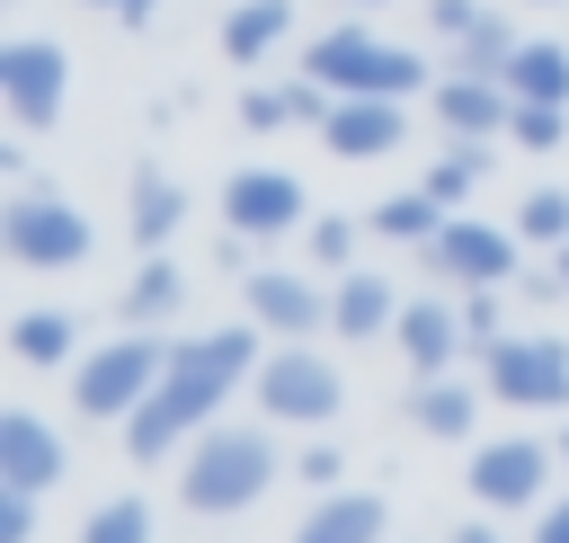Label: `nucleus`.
Wrapping results in <instances>:
<instances>
[{"label":"nucleus","mask_w":569,"mask_h":543,"mask_svg":"<svg viewBox=\"0 0 569 543\" xmlns=\"http://www.w3.org/2000/svg\"><path fill=\"white\" fill-rule=\"evenodd\" d=\"M258 374V320H231V329H204V338H178L169 347V374L151 383V401L124 418V454L133 463H160L178 436L213 427V409Z\"/></svg>","instance_id":"f257e3e1"},{"label":"nucleus","mask_w":569,"mask_h":543,"mask_svg":"<svg viewBox=\"0 0 569 543\" xmlns=\"http://www.w3.org/2000/svg\"><path fill=\"white\" fill-rule=\"evenodd\" d=\"M302 71L329 80L338 98H418V89H436V80H427V53L382 45V36L356 27V18H338L329 36H311V45H302Z\"/></svg>","instance_id":"f03ea898"},{"label":"nucleus","mask_w":569,"mask_h":543,"mask_svg":"<svg viewBox=\"0 0 569 543\" xmlns=\"http://www.w3.org/2000/svg\"><path fill=\"white\" fill-rule=\"evenodd\" d=\"M267 481H276L267 427H196L187 472H178V498H187L196 516H240L249 498H267Z\"/></svg>","instance_id":"7ed1b4c3"},{"label":"nucleus","mask_w":569,"mask_h":543,"mask_svg":"<svg viewBox=\"0 0 569 543\" xmlns=\"http://www.w3.org/2000/svg\"><path fill=\"white\" fill-rule=\"evenodd\" d=\"M160 374H169V338L160 329H124V338H107V347H89L71 365V409L80 418H133Z\"/></svg>","instance_id":"20e7f679"},{"label":"nucleus","mask_w":569,"mask_h":543,"mask_svg":"<svg viewBox=\"0 0 569 543\" xmlns=\"http://www.w3.org/2000/svg\"><path fill=\"white\" fill-rule=\"evenodd\" d=\"M0 249L18 267H80L89 258V214L71 196H53V187H18L0 205Z\"/></svg>","instance_id":"39448f33"},{"label":"nucleus","mask_w":569,"mask_h":543,"mask_svg":"<svg viewBox=\"0 0 569 543\" xmlns=\"http://www.w3.org/2000/svg\"><path fill=\"white\" fill-rule=\"evenodd\" d=\"M249 392H258V409H267V418H284V427H329V418H338V401H347L338 365H329V356H311L302 338H284L276 356H258Z\"/></svg>","instance_id":"423d86ee"},{"label":"nucleus","mask_w":569,"mask_h":543,"mask_svg":"<svg viewBox=\"0 0 569 543\" xmlns=\"http://www.w3.org/2000/svg\"><path fill=\"white\" fill-rule=\"evenodd\" d=\"M480 383L507 401V409H569V347L525 329V338H498L480 347Z\"/></svg>","instance_id":"0eeeda50"},{"label":"nucleus","mask_w":569,"mask_h":543,"mask_svg":"<svg viewBox=\"0 0 569 543\" xmlns=\"http://www.w3.org/2000/svg\"><path fill=\"white\" fill-rule=\"evenodd\" d=\"M62 98H71V53L44 45V36H9V45H0V107H9L27 134H44V125L62 116Z\"/></svg>","instance_id":"6e6552de"},{"label":"nucleus","mask_w":569,"mask_h":543,"mask_svg":"<svg viewBox=\"0 0 569 543\" xmlns=\"http://www.w3.org/2000/svg\"><path fill=\"white\" fill-rule=\"evenodd\" d=\"M427 276L436 285H516V231H498L480 214H445V231L427 240Z\"/></svg>","instance_id":"1a4fd4ad"},{"label":"nucleus","mask_w":569,"mask_h":543,"mask_svg":"<svg viewBox=\"0 0 569 543\" xmlns=\"http://www.w3.org/2000/svg\"><path fill=\"white\" fill-rule=\"evenodd\" d=\"M222 223L249 240H284L293 223H311V196L293 169H231L222 178Z\"/></svg>","instance_id":"9d476101"},{"label":"nucleus","mask_w":569,"mask_h":543,"mask_svg":"<svg viewBox=\"0 0 569 543\" xmlns=\"http://www.w3.org/2000/svg\"><path fill=\"white\" fill-rule=\"evenodd\" d=\"M427 116L445 125V142H498V134H507V116H516V98H507V80L445 71V80L427 89Z\"/></svg>","instance_id":"9b49d317"},{"label":"nucleus","mask_w":569,"mask_h":543,"mask_svg":"<svg viewBox=\"0 0 569 543\" xmlns=\"http://www.w3.org/2000/svg\"><path fill=\"white\" fill-rule=\"evenodd\" d=\"M240 294H249V320L276 329V338H311V329H329V285H311V276H293V267H249Z\"/></svg>","instance_id":"f8f14e48"},{"label":"nucleus","mask_w":569,"mask_h":543,"mask_svg":"<svg viewBox=\"0 0 569 543\" xmlns=\"http://www.w3.org/2000/svg\"><path fill=\"white\" fill-rule=\"evenodd\" d=\"M542 481H551V445H533V436H498V445L471 454V498H489L498 516L542 507Z\"/></svg>","instance_id":"ddd939ff"},{"label":"nucleus","mask_w":569,"mask_h":543,"mask_svg":"<svg viewBox=\"0 0 569 543\" xmlns=\"http://www.w3.org/2000/svg\"><path fill=\"white\" fill-rule=\"evenodd\" d=\"M320 142L338 160H382V151L409 142V98H338L329 125H320Z\"/></svg>","instance_id":"4468645a"},{"label":"nucleus","mask_w":569,"mask_h":543,"mask_svg":"<svg viewBox=\"0 0 569 543\" xmlns=\"http://www.w3.org/2000/svg\"><path fill=\"white\" fill-rule=\"evenodd\" d=\"M391 338H400V356H409L418 374H453V365L471 356V338H462V303H445V294H418V303H400Z\"/></svg>","instance_id":"2eb2a0df"},{"label":"nucleus","mask_w":569,"mask_h":543,"mask_svg":"<svg viewBox=\"0 0 569 543\" xmlns=\"http://www.w3.org/2000/svg\"><path fill=\"white\" fill-rule=\"evenodd\" d=\"M329 107H338V89L329 80H311V71H293V80H258L249 98H240V125L249 134H284V125H329Z\"/></svg>","instance_id":"dca6fc26"},{"label":"nucleus","mask_w":569,"mask_h":543,"mask_svg":"<svg viewBox=\"0 0 569 543\" xmlns=\"http://www.w3.org/2000/svg\"><path fill=\"white\" fill-rule=\"evenodd\" d=\"M0 481L9 490H36V498L62 481V436L36 409H0Z\"/></svg>","instance_id":"f3484780"},{"label":"nucleus","mask_w":569,"mask_h":543,"mask_svg":"<svg viewBox=\"0 0 569 543\" xmlns=\"http://www.w3.org/2000/svg\"><path fill=\"white\" fill-rule=\"evenodd\" d=\"M178 223H187V187H178L160 160H142L133 187H124V231H133V249H169Z\"/></svg>","instance_id":"a211bd4d"},{"label":"nucleus","mask_w":569,"mask_h":543,"mask_svg":"<svg viewBox=\"0 0 569 543\" xmlns=\"http://www.w3.org/2000/svg\"><path fill=\"white\" fill-rule=\"evenodd\" d=\"M382 534H391V507H382L373 490H329V498L302 516L293 543H382Z\"/></svg>","instance_id":"6ab92c4d"},{"label":"nucleus","mask_w":569,"mask_h":543,"mask_svg":"<svg viewBox=\"0 0 569 543\" xmlns=\"http://www.w3.org/2000/svg\"><path fill=\"white\" fill-rule=\"evenodd\" d=\"M400 320V294L382 285V276H365V267H338V285H329V329L338 338H373V329H391Z\"/></svg>","instance_id":"aec40b11"},{"label":"nucleus","mask_w":569,"mask_h":543,"mask_svg":"<svg viewBox=\"0 0 569 543\" xmlns=\"http://www.w3.org/2000/svg\"><path fill=\"white\" fill-rule=\"evenodd\" d=\"M507 98L569 107V45H551V36H525V45H516V62H507Z\"/></svg>","instance_id":"412c9836"},{"label":"nucleus","mask_w":569,"mask_h":543,"mask_svg":"<svg viewBox=\"0 0 569 543\" xmlns=\"http://www.w3.org/2000/svg\"><path fill=\"white\" fill-rule=\"evenodd\" d=\"M284 36H293V0H240V9L222 18V53H231V62H267Z\"/></svg>","instance_id":"4be33fe9"},{"label":"nucleus","mask_w":569,"mask_h":543,"mask_svg":"<svg viewBox=\"0 0 569 543\" xmlns=\"http://www.w3.org/2000/svg\"><path fill=\"white\" fill-rule=\"evenodd\" d=\"M178 303H187V276L151 249V258H142V276L124 285V303H116V312H124V329H160V320H178Z\"/></svg>","instance_id":"5701e85b"},{"label":"nucleus","mask_w":569,"mask_h":543,"mask_svg":"<svg viewBox=\"0 0 569 543\" xmlns=\"http://www.w3.org/2000/svg\"><path fill=\"white\" fill-rule=\"evenodd\" d=\"M516 27L498 18V9H480V27H462L453 36V53H445V71H480V80H507V62H516Z\"/></svg>","instance_id":"b1692460"},{"label":"nucleus","mask_w":569,"mask_h":543,"mask_svg":"<svg viewBox=\"0 0 569 543\" xmlns=\"http://www.w3.org/2000/svg\"><path fill=\"white\" fill-rule=\"evenodd\" d=\"M9 356H18V365H62V356H80V312H18V320H9Z\"/></svg>","instance_id":"393cba45"},{"label":"nucleus","mask_w":569,"mask_h":543,"mask_svg":"<svg viewBox=\"0 0 569 543\" xmlns=\"http://www.w3.org/2000/svg\"><path fill=\"white\" fill-rule=\"evenodd\" d=\"M471 383H453V374H418V392H409V427H427V436H471Z\"/></svg>","instance_id":"a878e982"},{"label":"nucleus","mask_w":569,"mask_h":543,"mask_svg":"<svg viewBox=\"0 0 569 543\" xmlns=\"http://www.w3.org/2000/svg\"><path fill=\"white\" fill-rule=\"evenodd\" d=\"M445 214H453V205H436L427 187H400V196H382V205H373L365 223H373L382 240H409V249H427V240L445 231Z\"/></svg>","instance_id":"bb28decb"},{"label":"nucleus","mask_w":569,"mask_h":543,"mask_svg":"<svg viewBox=\"0 0 569 543\" xmlns=\"http://www.w3.org/2000/svg\"><path fill=\"white\" fill-rule=\"evenodd\" d=\"M489 160H498V142H445V151L427 160V178H418V187H427L436 205H462V196L489 178Z\"/></svg>","instance_id":"cd10ccee"},{"label":"nucleus","mask_w":569,"mask_h":543,"mask_svg":"<svg viewBox=\"0 0 569 543\" xmlns=\"http://www.w3.org/2000/svg\"><path fill=\"white\" fill-rule=\"evenodd\" d=\"M516 240H542V249H560V240H569V187H533V196L516 205Z\"/></svg>","instance_id":"c85d7f7f"},{"label":"nucleus","mask_w":569,"mask_h":543,"mask_svg":"<svg viewBox=\"0 0 569 543\" xmlns=\"http://www.w3.org/2000/svg\"><path fill=\"white\" fill-rule=\"evenodd\" d=\"M560 134H569V107L516 98V116H507V142H516V151H560Z\"/></svg>","instance_id":"c756f323"},{"label":"nucleus","mask_w":569,"mask_h":543,"mask_svg":"<svg viewBox=\"0 0 569 543\" xmlns=\"http://www.w3.org/2000/svg\"><path fill=\"white\" fill-rule=\"evenodd\" d=\"M80 543H151V507H142V498H107V507L80 525Z\"/></svg>","instance_id":"7c9ffc66"},{"label":"nucleus","mask_w":569,"mask_h":543,"mask_svg":"<svg viewBox=\"0 0 569 543\" xmlns=\"http://www.w3.org/2000/svg\"><path fill=\"white\" fill-rule=\"evenodd\" d=\"M302 249H311V267H347L356 258V223L347 214H311L302 223Z\"/></svg>","instance_id":"2f4dec72"},{"label":"nucleus","mask_w":569,"mask_h":543,"mask_svg":"<svg viewBox=\"0 0 569 543\" xmlns=\"http://www.w3.org/2000/svg\"><path fill=\"white\" fill-rule=\"evenodd\" d=\"M462 338H471V356L507 338V329H498V285H462Z\"/></svg>","instance_id":"473e14b6"},{"label":"nucleus","mask_w":569,"mask_h":543,"mask_svg":"<svg viewBox=\"0 0 569 543\" xmlns=\"http://www.w3.org/2000/svg\"><path fill=\"white\" fill-rule=\"evenodd\" d=\"M27 534H36V490L0 481V543H27Z\"/></svg>","instance_id":"72a5a7b5"},{"label":"nucleus","mask_w":569,"mask_h":543,"mask_svg":"<svg viewBox=\"0 0 569 543\" xmlns=\"http://www.w3.org/2000/svg\"><path fill=\"white\" fill-rule=\"evenodd\" d=\"M480 9H489V0H427V27H436V36L453 45L462 27H480Z\"/></svg>","instance_id":"f704fd0d"},{"label":"nucleus","mask_w":569,"mask_h":543,"mask_svg":"<svg viewBox=\"0 0 569 543\" xmlns=\"http://www.w3.org/2000/svg\"><path fill=\"white\" fill-rule=\"evenodd\" d=\"M293 472H302V481H311V490H338V445H311V454H302V463H293Z\"/></svg>","instance_id":"c9c22d12"},{"label":"nucleus","mask_w":569,"mask_h":543,"mask_svg":"<svg viewBox=\"0 0 569 543\" xmlns=\"http://www.w3.org/2000/svg\"><path fill=\"white\" fill-rule=\"evenodd\" d=\"M533 543H569V498H542V516H533Z\"/></svg>","instance_id":"e433bc0d"},{"label":"nucleus","mask_w":569,"mask_h":543,"mask_svg":"<svg viewBox=\"0 0 569 543\" xmlns=\"http://www.w3.org/2000/svg\"><path fill=\"white\" fill-rule=\"evenodd\" d=\"M89 9H107L116 27H151V18H160V0H89Z\"/></svg>","instance_id":"4c0bfd02"},{"label":"nucleus","mask_w":569,"mask_h":543,"mask_svg":"<svg viewBox=\"0 0 569 543\" xmlns=\"http://www.w3.org/2000/svg\"><path fill=\"white\" fill-rule=\"evenodd\" d=\"M453 543H507V534H498V525H489V516H480V525H462V534H453Z\"/></svg>","instance_id":"58836bf2"},{"label":"nucleus","mask_w":569,"mask_h":543,"mask_svg":"<svg viewBox=\"0 0 569 543\" xmlns=\"http://www.w3.org/2000/svg\"><path fill=\"white\" fill-rule=\"evenodd\" d=\"M551 276H560V285H569V240H560V249H551Z\"/></svg>","instance_id":"ea45409f"},{"label":"nucleus","mask_w":569,"mask_h":543,"mask_svg":"<svg viewBox=\"0 0 569 543\" xmlns=\"http://www.w3.org/2000/svg\"><path fill=\"white\" fill-rule=\"evenodd\" d=\"M347 9H382V0H347Z\"/></svg>","instance_id":"a19ab883"},{"label":"nucleus","mask_w":569,"mask_h":543,"mask_svg":"<svg viewBox=\"0 0 569 543\" xmlns=\"http://www.w3.org/2000/svg\"><path fill=\"white\" fill-rule=\"evenodd\" d=\"M560 463H569V427H560Z\"/></svg>","instance_id":"79ce46f5"}]
</instances>
